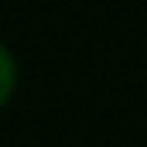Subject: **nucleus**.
I'll list each match as a JSON object with an SVG mask.
<instances>
[{
  "label": "nucleus",
  "mask_w": 147,
  "mask_h": 147,
  "mask_svg": "<svg viewBox=\"0 0 147 147\" xmlns=\"http://www.w3.org/2000/svg\"><path fill=\"white\" fill-rule=\"evenodd\" d=\"M15 81H18V66H15V58L6 46H0V107H3L12 92H15Z\"/></svg>",
  "instance_id": "obj_1"
}]
</instances>
